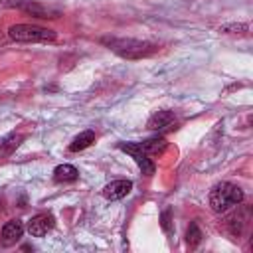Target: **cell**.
Masks as SVG:
<instances>
[{
    "mask_svg": "<svg viewBox=\"0 0 253 253\" xmlns=\"http://www.w3.org/2000/svg\"><path fill=\"white\" fill-rule=\"evenodd\" d=\"M243 198H245V194L239 186H235L231 182H219L210 190L208 202H210V208L215 213H223V211L231 210L233 206L241 204Z\"/></svg>",
    "mask_w": 253,
    "mask_h": 253,
    "instance_id": "1",
    "label": "cell"
},
{
    "mask_svg": "<svg viewBox=\"0 0 253 253\" xmlns=\"http://www.w3.org/2000/svg\"><path fill=\"white\" fill-rule=\"evenodd\" d=\"M103 43L109 45V49H113L115 53H119L121 57H126V59H140V57H146L150 55L152 51H156V45L148 43V42H140V40H117V38H111V40H103Z\"/></svg>",
    "mask_w": 253,
    "mask_h": 253,
    "instance_id": "2",
    "label": "cell"
},
{
    "mask_svg": "<svg viewBox=\"0 0 253 253\" xmlns=\"http://www.w3.org/2000/svg\"><path fill=\"white\" fill-rule=\"evenodd\" d=\"M8 36L14 42H53L55 40L53 30L32 26V24H14V26H10Z\"/></svg>",
    "mask_w": 253,
    "mask_h": 253,
    "instance_id": "3",
    "label": "cell"
},
{
    "mask_svg": "<svg viewBox=\"0 0 253 253\" xmlns=\"http://www.w3.org/2000/svg\"><path fill=\"white\" fill-rule=\"evenodd\" d=\"M119 148L134 158V162L138 164V168L142 170L144 176H152V174H154L156 166H154V162L148 158V154L138 146V142H119Z\"/></svg>",
    "mask_w": 253,
    "mask_h": 253,
    "instance_id": "4",
    "label": "cell"
},
{
    "mask_svg": "<svg viewBox=\"0 0 253 253\" xmlns=\"http://www.w3.org/2000/svg\"><path fill=\"white\" fill-rule=\"evenodd\" d=\"M8 4L10 6H18L20 10H24V12H28V14L36 16V18H57L59 16V12L49 10V8H45V6H42V4H38L34 0H10Z\"/></svg>",
    "mask_w": 253,
    "mask_h": 253,
    "instance_id": "5",
    "label": "cell"
},
{
    "mask_svg": "<svg viewBox=\"0 0 253 253\" xmlns=\"http://www.w3.org/2000/svg\"><path fill=\"white\" fill-rule=\"evenodd\" d=\"M53 223H55V219H53V215L51 213H36L30 221H28V231H30V235H34V237H43L51 227H53Z\"/></svg>",
    "mask_w": 253,
    "mask_h": 253,
    "instance_id": "6",
    "label": "cell"
},
{
    "mask_svg": "<svg viewBox=\"0 0 253 253\" xmlns=\"http://www.w3.org/2000/svg\"><path fill=\"white\" fill-rule=\"evenodd\" d=\"M130 190H132V182L130 180H115V182H111V184H107L103 188V196L107 200H121Z\"/></svg>",
    "mask_w": 253,
    "mask_h": 253,
    "instance_id": "7",
    "label": "cell"
},
{
    "mask_svg": "<svg viewBox=\"0 0 253 253\" xmlns=\"http://www.w3.org/2000/svg\"><path fill=\"white\" fill-rule=\"evenodd\" d=\"M22 235H24V223L20 219H12V221L4 223V227H2V243L4 245L16 243Z\"/></svg>",
    "mask_w": 253,
    "mask_h": 253,
    "instance_id": "8",
    "label": "cell"
},
{
    "mask_svg": "<svg viewBox=\"0 0 253 253\" xmlns=\"http://www.w3.org/2000/svg\"><path fill=\"white\" fill-rule=\"evenodd\" d=\"M174 123V113L172 111H158V113H154L150 119H148V128L150 130H164V128H168L170 125Z\"/></svg>",
    "mask_w": 253,
    "mask_h": 253,
    "instance_id": "9",
    "label": "cell"
},
{
    "mask_svg": "<svg viewBox=\"0 0 253 253\" xmlns=\"http://www.w3.org/2000/svg\"><path fill=\"white\" fill-rule=\"evenodd\" d=\"M77 178H79V172L71 164H59L53 170V180L55 182H75Z\"/></svg>",
    "mask_w": 253,
    "mask_h": 253,
    "instance_id": "10",
    "label": "cell"
},
{
    "mask_svg": "<svg viewBox=\"0 0 253 253\" xmlns=\"http://www.w3.org/2000/svg\"><path fill=\"white\" fill-rule=\"evenodd\" d=\"M93 142H95V132H93V130H83V132H79V134L71 140L69 150H71V152H79V150H85L87 146H91Z\"/></svg>",
    "mask_w": 253,
    "mask_h": 253,
    "instance_id": "11",
    "label": "cell"
},
{
    "mask_svg": "<svg viewBox=\"0 0 253 253\" xmlns=\"http://www.w3.org/2000/svg\"><path fill=\"white\" fill-rule=\"evenodd\" d=\"M138 146L146 152V154H158L166 148V138L164 136H152V138H146L142 142H138Z\"/></svg>",
    "mask_w": 253,
    "mask_h": 253,
    "instance_id": "12",
    "label": "cell"
},
{
    "mask_svg": "<svg viewBox=\"0 0 253 253\" xmlns=\"http://www.w3.org/2000/svg\"><path fill=\"white\" fill-rule=\"evenodd\" d=\"M22 140H24L22 134H6V136H2V138H0V156L12 154V152L20 146Z\"/></svg>",
    "mask_w": 253,
    "mask_h": 253,
    "instance_id": "13",
    "label": "cell"
},
{
    "mask_svg": "<svg viewBox=\"0 0 253 253\" xmlns=\"http://www.w3.org/2000/svg\"><path fill=\"white\" fill-rule=\"evenodd\" d=\"M186 241H188L190 247H196L202 241V231H200V227L196 223H190V227L186 231Z\"/></svg>",
    "mask_w": 253,
    "mask_h": 253,
    "instance_id": "14",
    "label": "cell"
},
{
    "mask_svg": "<svg viewBox=\"0 0 253 253\" xmlns=\"http://www.w3.org/2000/svg\"><path fill=\"white\" fill-rule=\"evenodd\" d=\"M221 34H237V36H243L249 32V26L247 24H225L219 28Z\"/></svg>",
    "mask_w": 253,
    "mask_h": 253,
    "instance_id": "15",
    "label": "cell"
},
{
    "mask_svg": "<svg viewBox=\"0 0 253 253\" xmlns=\"http://www.w3.org/2000/svg\"><path fill=\"white\" fill-rule=\"evenodd\" d=\"M160 225H162V229H164L166 233L172 231V229H170V210L162 211V215H160Z\"/></svg>",
    "mask_w": 253,
    "mask_h": 253,
    "instance_id": "16",
    "label": "cell"
},
{
    "mask_svg": "<svg viewBox=\"0 0 253 253\" xmlns=\"http://www.w3.org/2000/svg\"><path fill=\"white\" fill-rule=\"evenodd\" d=\"M0 204H2V202H0Z\"/></svg>",
    "mask_w": 253,
    "mask_h": 253,
    "instance_id": "17",
    "label": "cell"
}]
</instances>
